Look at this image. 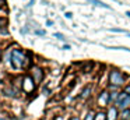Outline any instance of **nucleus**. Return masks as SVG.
<instances>
[{
	"label": "nucleus",
	"instance_id": "obj_10",
	"mask_svg": "<svg viewBox=\"0 0 130 120\" xmlns=\"http://www.w3.org/2000/svg\"><path fill=\"white\" fill-rule=\"evenodd\" d=\"M127 117H130V110H124L122 113V119H127Z\"/></svg>",
	"mask_w": 130,
	"mask_h": 120
},
{
	"label": "nucleus",
	"instance_id": "obj_15",
	"mask_svg": "<svg viewBox=\"0 0 130 120\" xmlns=\"http://www.w3.org/2000/svg\"><path fill=\"white\" fill-rule=\"evenodd\" d=\"M63 49H66V50H69V49H70V46H69V45H64V46H63Z\"/></svg>",
	"mask_w": 130,
	"mask_h": 120
},
{
	"label": "nucleus",
	"instance_id": "obj_8",
	"mask_svg": "<svg viewBox=\"0 0 130 120\" xmlns=\"http://www.w3.org/2000/svg\"><path fill=\"white\" fill-rule=\"evenodd\" d=\"M91 2L94 3V4H96V6H101V7H105V8H110L108 4H105L104 2H101V0H91Z\"/></svg>",
	"mask_w": 130,
	"mask_h": 120
},
{
	"label": "nucleus",
	"instance_id": "obj_7",
	"mask_svg": "<svg viewBox=\"0 0 130 120\" xmlns=\"http://www.w3.org/2000/svg\"><path fill=\"white\" fill-rule=\"evenodd\" d=\"M108 120H115L116 119V108H110L109 112H108Z\"/></svg>",
	"mask_w": 130,
	"mask_h": 120
},
{
	"label": "nucleus",
	"instance_id": "obj_16",
	"mask_svg": "<svg viewBox=\"0 0 130 120\" xmlns=\"http://www.w3.org/2000/svg\"><path fill=\"white\" fill-rule=\"evenodd\" d=\"M126 15H127V17H130V11H127V13H126Z\"/></svg>",
	"mask_w": 130,
	"mask_h": 120
},
{
	"label": "nucleus",
	"instance_id": "obj_14",
	"mask_svg": "<svg viewBox=\"0 0 130 120\" xmlns=\"http://www.w3.org/2000/svg\"><path fill=\"white\" fill-rule=\"evenodd\" d=\"M126 94H130V85L126 87Z\"/></svg>",
	"mask_w": 130,
	"mask_h": 120
},
{
	"label": "nucleus",
	"instance_id": "obj_5",
	"mask_svg": "<svg viewBox=\"0 0 130 120\" xmlns=\"http://www.w3.org/2000/svg\"><path fill=\"white\" fill-rule=\"evenodd\" d=\"M108 102H109V94L108 92H102L101 96H99V103L101 105H106Z\"/></svg>",
	"mask_w": 130,
	"mask_h": 120
},
{
	"label": "nucleus",
	"instance_id": "obj_12",
	"mask_svg": "<svg viewBox=\"0 0 130 120\" xmlns=\"http://www.w3.org/2000/svg\"><path fill=\"white\" fill-rule=\"evenodd\" d=\"M55 36H56V38H59V39H63V35H62V33H59V32L55 33Z\"/></svg>",
	"mask_w": 130,
	"mask_h": 120
},
{
	"label": "nucleus",
	"instance_id": "obj_4",
	"mask_svg": "<svg viewBox=\"0 0 130 120\" xmlns=\"http://www.w3.org/2000/svg\"><path fill=\"white\" fill-rule=\"evenodd\" d=\"M23 88H24V91H25V92L34 91L35 85H34V82H32V80H31L29 77H25V80H24V84H23Z\"/></svg>",
	"mask_w": 130,
	"mask_h": 120
},
{
	"label": "nucleus",
	"instance_id": "obj_17",
	"mask_svg": "<svg viewBox=\"0 0 130 120\" xmlns=\"http://www.w3.org/2000/svg\"><path fill=\"white\" fill-rule=\"evenodd\" d=\"M127 35H129V36H130V32H127Z\"/></svg>",
	"mask_w": 130,
	"mask_h": 120
},
{
	"label": "nucleus",
	"instance_id": "obj_2",
	"mask_svg": "<svg viewBox=\"0 0 130 120\" xmlns=\"http://www.w3.org/2000/svg\"><path fill=\"white\" fill-rule=\"evenodd\" d=\"M130 105V95H127L126 92H122L116 99V106L120 109H126Z\"/></svg>",
	"mask_w": 130,
	"mask_h": 120
},
{
	"label": "nucleus",
	"instance_id": "obj_3",
	"mask_svg": "<svg viewBox=\"0 0 130 120\" xmlns=\"http://www.w3.org/2000/svg\"><path fill=\"white\" fill-rule=\"evenodd\" d=\"M123 74H122L120 71H118V70H112L110 71V75H109V81L113 84V85H120L122 82H123Z\"/></svg>",
	"mask_w": 130,
	"mask_h": 120
},
{
	"label": "nucleus",
	"instance_id": "obj_6",
	"mask_svg": "<svg viewBox=\"0 0 130 120\" xmlns=\"http://www.w3.org/2000/svg\"><path fill=\"white\" fill-rule=\"evenodd\" d=\"M34 73H35V81H37V82H39V81L42 80V71H41L38 67H35V68H34Z\"/></svg>",
	"mask_w": 130,
	"mask_h": 120
},
{
	"label": "nucleus",
	"instance_id": "obj_1",
	"mask_svg": "<svg viewBox=\"0 0 130 120\" xmlns=\"http://www.w3.org/2000/svg\"><path fill=\"white\" fill-rule=\"evenodd\" d=\"M11 64L15 67V68H20V67L24 66V53L20 52V50L14 49L11 52Z\"/></svg>",
	"mask_w": 130,
	"mask_h": 120
},
{
	"label": "nucleus",
	"instance_id": "obj_13",
	"mask_svg": "<svg viewBox=\"0 0 130 120\" xmlns=\"http://www.w3.org/2000/svg\"><path fill=\"white\" fill-rule=\"evenodd\" d=\"M64 15H66V18H71V17H73V14H71V13H66Z\"/></svg>",
	"mask_w": 130,
	"mask_h": 120
},
{
	"label": "nucleus",
	"instance_id": "obj_9",
	"mask_svg": "<svg viewBox=\"0 0 130 120\" xmlns=\"http://www.w3.org/2000/svg\"><path fill=\"white\" fill-rule=\"evenodd\" d=\"M94 120H108V119H106V114L102 113V112H99V113L95 116V119H94Z\"/></svg>",
	"mask_w": 130,
	"mask_h": 120
},
{
	"label": "nucleus",
	"instance_id": "obj_11",
	"mask_svg": "<svg viewBox=\"0 0 130 120\" xmlns=\"http://www.w3.org/2000/svg\"><path fill=\"white\" fill-rule=\"evenodd\" d=\"M3 25H6V20H4V18H0V27H3Z\"/></svg>",
	"mask_w": 130,
	"mask_h": 120
},
{
	"label": "nucleus",
	"instance_id": "obj_18",
	"mask_svg": "<svg viewBox=\"0 0 130 120\" xmlns=\"http://www.w3.org/2000/svg\"><path fill=\"white\" fill-rule=\"evenodd\" d=\"M73 120H78V119H73Z\"/></svg>",
	"mask_w": 130,
	"mask_h": 120
}]
</instances>
